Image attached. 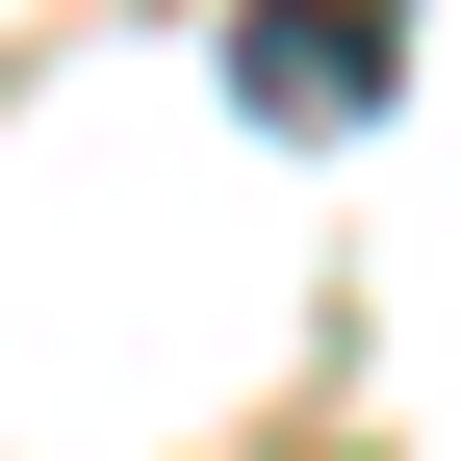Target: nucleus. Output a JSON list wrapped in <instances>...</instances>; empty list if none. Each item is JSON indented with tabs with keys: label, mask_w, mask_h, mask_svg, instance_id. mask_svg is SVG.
Returning a JSON list of instances; mask_svg holds the SVG:
<instances>
[{
	"label": "nucleus",
	"mask_w": 461,
	"mask_h": 461,
	"mask_svg": "<svg viewBox=\"0 0 461 461\" xmlns=\"http://www.w3.org/2000/svg\"><path fill=\"white\" fill-rule=\"evenodd\" d=\"M230 103H257V129H359L384 103V0H257V26H230Z\"/></svg>",
	"instance_id": "obj_1"
}]
</instances>
